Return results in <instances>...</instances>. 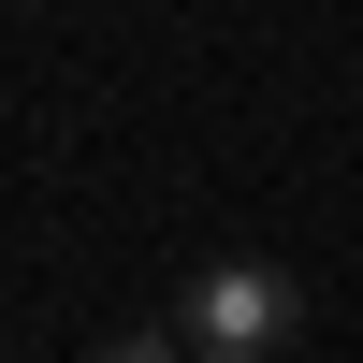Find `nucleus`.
Listing matches in <instances>:
<instances>
[{"instance_id":"nucleus-2","label":"nucleus","mask_w":363,"mask_h":363,"mask_svg":"<svg viewBox=\"0 0 363 363\" xmlns=\"http://www.w3.org/2000/svg\"><path fill=\"white\" fill-rule=\"evenodd\" d=\"M73 363H189V335H174V320H131V335H102V349H73Z\"/></svg>"},{"instance_id":"nucleus-1","label":"nucleus","mask_w":363,"mask_h":363,"mask_svg":"<svg viewBox=\"0 0 363 363\" xmlns=\"http://www.w3.org/2000/svg\"><path fill=\"white\" fill-rule=\"evenodd\" d=\"M189 363H277L291 335H306V277L291 262H262V247H233V262H203L189 277Z\"/></svg>"}]
</instances>
